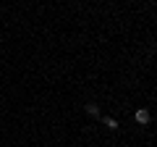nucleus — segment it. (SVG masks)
I'll return each instance as SVG.
<instances>
[{"mask_svg": "<svg viewBox=\"0 0 157 147\" xmlns=\"http://www.w3.org/2000/svg\"><path fill=\"white\" fill-rule=\"evenodd\" d=\"M136 121H139L141 126H144V124H149V121H152L149 110H147V108H139V110H136Z\"/></svg>", "mask_w": 157, "mask_h": 147, "instance_id": "nucleus-1", "label": "nucleus"}, {"mask_svg": "<svg viewBox=\"0 0 157 147\" xmlns=\"http://www.w3.org/2000/svg\"><path fill=\"white\" fill-rule=\"evenodd\" d=\"M102 124H105V126H107L110 131H113V129H118V121L113 118V116H105V118H102Z\"/></svg>", "mask_w": 157, "mask_h": 147, "instance_id": "nucleus-2", "label": "nucleus"}, {"mask_svg": "<svg viewBox=\"0 0 157 147\" xmlns=\"http://www.w3.org/2000/svg\"><path fill=\"white\" fill-rule=\"evenodd\" d=\"M86 113H89V116H100V105L89 102V105H86Z\"/></svg>", "mask_w": 157, "mask_h": 147, "instance_id": "nucleus-3", "label": "nucleus"}]
</instances>
